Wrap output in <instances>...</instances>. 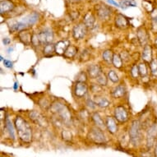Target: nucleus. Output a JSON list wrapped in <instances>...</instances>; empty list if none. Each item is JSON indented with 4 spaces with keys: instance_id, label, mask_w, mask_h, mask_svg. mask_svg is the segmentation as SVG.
<instances>
[{
    "instance_id": "f257e3e1",
    "label": "nucleus",
    "mask_w": 157,
    "mask_h": 157,
    "mask_svg": "<svg viewBox=\"0 0 157 157\" xmlns=\"http://www.w3.org/2000/svg\"><path fill=\"white\" fill-rule=\"evenodd\" d=\"M14 125L19 139L24 143H30L32 139V130L26 119L21 116H17L14 120Z\"/></svg>"
},
{
    "instance_id": "f03ea898",
    "label": "nucleus",
    "mask_w": 157,
    "mask_h": 157,
    "mask_svg": "<svg viewBox=\"0 0 157 157\" xmlns=\"http://www.w3.org/2000/svg\"><path fill=\"white\" fill-rule=\"evenodd\" d=\"M142 125L139 120H134L129 128V138L134 146H137L142 140Z\"/></svg>"
},
{
    "instance_id": "7ed1b4c3",
    "label": "nucleus",
    "mask_w": 157,
    "mask_h": 157,
    "mask_svg": "<svg viewBox=\"0 0 157 157\" xmlns=\"http://www.w3.org/2000/svg\"><path fill=\"white\" fill-rule=\"evenodd\" d=\"M88 138L96 144H103L106 142L105 136L102 132V129L99 128L97 127L91 128L90 129V131L88 132Z\"/></svg>"
},
{
    "instance_id": "20e7f679",
    "label": "nucleus",
    "mask_w": 157,
    "mask_h": 157,
    "mask_svg": "<svg viewBox=\"0 0 157 157\" xmlns=\"http://www.w3.org/2000/svg\"><path fill=\"white\" fill-rule=\"evenodd\" d=\"M157 138V123H153L148 127L147 132V143L148 148H151Z\"/></svg>"
},
{
    "instance_id": "39448f33",
    "label": "nucleus",
    "mask_w": 157,
    "mask_h": 157,
    "mask_svg": "<svg viewBox=\"0 0 157 157\" xmlns=\"http://www.w3.org/2000/svg\"><path fill=\"white\" fill-rule=\"evenodd\" d=\"M86 33H87V27L83 22L77 24L72 29V36L77 40H82L86 36Z\"/></svg>"
},
{
    "instance_id": "423d86ee",
    "label": "nucleus",
    "mask_w": 157,
    "mask_h": 157,
    "mask_svg": "<svg viewBox=\"0 0 157 157\" xmlns=\"http://www.w3.org/2000/svg\"><path fill=\"white\" fill-rule=\"evenodd\" d=\"M114 119L119 123H125L128 119V113L125 107L117 106L114 109Z\"/></svg>"
},
{
    "instance_id": "0eeeda50",
    "label": "nucleus",
    "mask_w": 157,
    "mask_h": 157,
    "mask_svg": "<svg viewBox=\"0 0 157 157\" xmlns=\"http://www.w3.org/2000/svg\"><path fill=\"white\" fill-rule=\"evenodd\" d=\"M136 36H137V40L139 41L140 44L142 46H145L148 44V41H149L150 35L148 33V31L144 26H141L137 29L136 31Z\"/></svg>"
},
{
    "instance_id": "6e6552de",
    "label": "nucleus",
    "mask_w": 157,
    "mask_h": 157,
    "mask_svg": "<svg viewBox=\"0 0 157 157\" xmlns=\"http://www.w3.org/2000/svg\"><path fill=\"white\" fill-rule=\"evenodd\" d=\"M38 35L40 44H43L44 45L50 44L52 40H54V33L50 29H45L44 31H42L41 32H40Z\"/></svg>"
},
{
    "instance_id": "1a4fd4ad",
    "label": "nucleus",
    "mask_w": 157,
    "mask_h": 157,
    "mask_svg": "<svg viewBox=\"0 0 157 157\" xmlns=\"http://www.w3.org/2000/svg\"><path fill=\"white\" fill-rule=\"evenodd\" d=\"M96 12H97L98 17L101 18V20H108L111 16V8L107 5L102 4L99 5L96 8Z\"/></svg>"
},
{
    "instance_id": "9d476101",
    "label": "nucleus",
    "mask_w": 157,
    "mask_h": 157,
    "mask_svg": "<svg viewBox=\"0 0 157 157\" xmlns=\"http://www.w3.org/2000/svg\"><path fill=\"white\" fill-rule=\"evenodd\" d=\"M88 90L87 85L86 82H77L74 86V94L78 98H82L86 95Z\"/></svg>"
},
{
    "instance_id": "9b49d317",
    "label": "nucleus",
    "mask_w": 157,
    "mask_h": 157,
    "mask_svg": "<svg viewBox=\"0 0 157 157\" xmlns=\"http://www.w3.org/2000/svg\"><path fill=\"white\" fill-rule=\"evenodd\" d=\"M142 59L143 62L147 63H151L153 60V49L151 44H148L144 46L142 53Z\"/></svg>"
},
{
    "instance_id": "f8f14e48",
    "label": "nucleus",
    "mask_w": 157,
    "mask_h": 157,
    "mask_svg": "<svg viewBox=\"0 0 157 157\" xmlns=\"http://www.w3.org/2000/svg\"><path fill=\"white\" fill-rule=\"evenodd\" d=\"M102 73L103 72H102L101 67L97 64L90 65L87 68L88 77L91 79H97V77H100Z\"/></svg>"
},
{
    "instance_id": "ddd939ff",
    "label": "nucleus",
    "mask_w": 157,
    "mask_h": 157,
    "mask_svg": "<svg viewBox=\"0 0 157 157\" xmlns=\"http://www.w3.org/2000/svg\"><path fill=\"white\" fill-rule=\"evenodd\" d=\"M128 18L121 13L117 14L115 17V26L119 29H126L128 26Z\"/></svg>"
},
{
    "instance_id": "4468645a",
    "label": "nucleus",
    "mask_w": 157,
    "mask_h": 157,
    "mask_svg": "<svg viewBox=\"0 0 157 157\" xmlns=\"http://www.w3.org/2000/svg\"><path fill=\"white\" fill-rule=\"evenodd\" d=\"M69 46L70 44L68 40H60L55 44V53L59 55H63Z\"/></svg>"
},
{
    "instance_id": "2eb2a0df",
    "label": "nucleus",
    "mask_w": 157,
    "mask_h": 157,
    "mask_svg": "<svg viewBox=\"0 0 157 157\" xmlns=\"http://www.w3.org/2000/svg\"><path fill=\"white\" fill-rule=\"evenodd\" d=\"M105 126L106 128L108 129L109 133L114 134L116 132L118 131V124L116 123L115 119L112 117H106L105 120Z\"/></svg>"
},
{
    "instance_id": "dca6fc26",
    "label": "nucleus",
    "mask_w": 157,
    "mask_h": 157,
    "mask_svg": "<svg viewBox=\"0 0 157 157\" xmlns=\"http://www.w3.org/2000/svg\"><path fill=\"white\" fill-rule=\"evenodd\" d=\"M14 8L15 5L11 0H2L0 3V13L3 14L11 12L13 10Z\"/></svg>"
},
{
    "instance_id": "f3484780",
    "label": "nucleus",
    "mask_w": 157,
    "mask_h": 157,
    "mask_svg": "<svg viewBox=\"0 0 157 157\" xmlns=\"http://www.w3.org/2000/svg\"><path fill=\"white\" fill-rule=\"evenodd\" d=\"M32 35L33 34H31L29 31H22L18 34V38L22 44L25 45H30L31 44Z\"/></svg>"
},
{
    "instance_id": "a211bd4d",
    "label": "nucleus",
    "mask_w": 157,
    "mask_h": 157,
    "mask_svg": "<svg viewBox=\"0 0 157 157\" xmlns=\"http://www.w3.org/2000/svg\"><path fill=\"white\" fill-rule=\"evenodd\" d=\"M29 117H30V119H31L32 121L35 122L36 124H39V125L47 124V123L45 122L44 118L42 117L41 114L39 113L38 112H36V111H31V112L29 113Z\"/></svg>"
},
{
    "instance_id": "6ab92c4d",
    "label": "nucleus",
    "mask_w": 157,
    "mask_h": 157,
    "mask_svg": "<svg viewBox=\"0 0 157 157\" xmlns=\"http://www.w3.org/2000/svg\"><path fill=\"white\" fill-rule=\"evenodd\" d=\"M4 126L6 130L8 131L9 136L13 140L15 139V132H14V127H13L12 122H11L8 114H6L5 119H4Z\"/></svg>"
},
{
    "instance_id": "aec40b11",
    "label": "nucleus",
    "mask_w": 157,
    "mask_h": 157,
    "mask_svg": "<svg viewBox=\"0 0 157 157\" xmlns=\"http://www.w3.org/2000/svg\"><path fill=\"white\" fill-rule=\"evenodd\" d=\"M39 19V15L36 13H32L30 15L26 16V17L23 18V21L24 23L26 24L27 27L28 26H32L34 24L36 23V21H38Z\"/></svg>"
},
{
    "instance_id": "412c9836",
    "label": "nucleus",
    "mask_w": 157,
    "mask_h": 157,
    "mask_svg": "<svg viewBox=\"0 0 157 157\" xmlns=\"http://www.w3.org/2000/svg\"><path fill=\"white\" fill-rule=\"evenodd\" d=\"M91 118H92V120L93 122H94V124L96 125L97 128H99L101 129H103L105 128H106L105 122L102 119V118L100 116L99 113H96V112L93 113L92 115H91Z\"/></svg>"
},
{
    "instance_id": "4be33fe9",
    "label": "nucleus",
    "mask_w": 157,
    "mask_h": 157,
    "mask_svg": "<svg viewBox=\"0 0 157 157\" xmlns=\"http://www.w3.org/2000/svg\"><path fill=\"white\" fill-rule=\"evenodd\" d=\"M126 95V88L124 85H119L116 86L112 91V95L113 97L118 99V98H121Z\"/></svg>"
},
{
    "instance_id": "5701e85b",
    "label": "nucleus",
    "mask_w": 157,
    "mask_h": 157,
    "mask_svg": "<svg viewBox=\"0 0 157 157\" xmlns=\"http://www.w3.org/2000/svg\"><path fill=\"white\" fill-rule=\"evenodd\" d=\"M95 21V16L93 15L91 13H87L84 17V21L83 23L85 24L87 28H91L94 26Z\"/></svg>"
},
{
    "instance_id": "b1692460",
    "label": "nucleus",
    "mask_w": 157,
    "mask_h": 157,
    "mask_svg": "<svg viewBox=\"0 0 157 157\" xmlns=\"http://www.w3.org/2000/svg\"><path fill=\"white\" fill-rule=\"evenodd\" d=\"M77 51H78V48H77L74 45H70L67 49L66 50V52L63 54V56L66 58V59H72L74 58L75 55L77 54Z\"/></svg>"
},
{
    "instance_id": "393cba45",
    "label": "nucleus",
    "mask_w": 157,
    "mask_h": 157,
    "mask_svg": "<svg viewBox=\"0 0 157 157\" xmlns=\"http://www.w3.org/2000/svg\"><path fill=\"white\" fill-rule=\"evenodd\" d=\"M27 28V26L26 24L24 23L23 21H18V22H16L13 25H12L11 26V31H14V32H21V31H24L25 29Z\"/></svg>"
},
{
    "instance_id": "a878e982",
    "label": "nucleus",
    "mask_w": 157,
    "mask_h": 157,
    "mask_svg": "<svg viewBox=\"0 0 157 157\" xmlns=\"http://www.w3.org/2000/svg\"><path fill=\"white\" fill-rule=\"evenodd\" d=\"M54 52H55V44H53L52 43L45 44L43 49V54L44 56H52Z\"/></svg>"
},
{
    "instance_id": "bb28decb",
    "label": "nucleus",
    "mask_w": 157,
    "mask_h": 157,
    "mask_svg": "<svg viewBox=\"0 0 157 157\" xmlns=\"http://www.w3.org/2000/svg\"><path fill=\"white\" fill-rule=\"evenodd\" d=\"M151 30L152 32L155 34H157V9L153 10L152 13H151Z\"/></svg>"
},
{
    "instance_id": "cd10ccee",
    "label": "nucleus",
    "mask_w": 157,
    "mask_h": 157,
    "mask_svg": "<svg viewBox=\"0 0 157 157\" xmlns=\"http://www.w3.org/2000/svg\"><path fill=\"white\" fill-rule=\"evenodd\" d=\"M148 66H147V63H141L138 65V71H139V75L141 77H147L148 75Z\"/></svg>"
},
{
    "instance_id": "c85d7f7f",
    "label": "nucleus",
    "mask_w": 157,
    "mask_h": 157,
    "mask_svg": "<svg viewBox=\"0 0 157 157\" xmlns=\"http://www.w3.org/2000/svg\"><path fill=\"white\" fill-rule=\"evenodd\" d=\"M119 6L123 9H126L129 7H136V3L134 0H121L119 2Z\"/></svg>"
},
{
    "instance_id": "c756f323",
    "label": "nucleus",
    "mask_w": 157,
    "mask_h": 157,
    "mask_svg": "<svg viewBox=\"0 0 157 157\" xmlns=\"http://www.w3.org/2000/svg\"><path fill=\"white\" fill-rule=\"evenodd\" d=\"M112 63L116 68H120L122 67V65H123V59H122L121 56L119 54H113Z\"/></svg>"
},
{
    "instance_id": "7c9ffc66",
    "label": "nucleus",
    "mask_w": 157,
    "mask_h": 157,
    "mask_svg": "<svg viewBox=\"0 0 157 157\" xmlns=\"http://www.w3.org/2000/svg\"><path fill=\"white\" fill-rule=\"evenodd\" d=\"M113 53L112 52V50L110 49H107V50H105L102 54V58L105 61V62L110 63L113 61Z\"/></svg>"
},
{
    "instance_id": "2f4dec72",
    "label": "nucleus",
    "mask_w": 157,
    "mask_h": 157,
    "mask_svg": "<svg viewBox=\"0 0 157 157\" xmlns=\"http://www.w3.org/2000/svg\"><path fill=\"white\" fill-rule=\"evenodd\" d=\"M90 51L88 49H83V51L80 54V60L82 62H87L90 60Z\"/></svg>"
},
{
    "instance_id": "473e14b6",
    "label": "nucleus",
    "mask_w": 157,
    "mask_h": 157,
    "mask_svg": "<svg viewBox=\"0 0 157 157\" xmlns=\"http://www.w3.org/2000/svg\"><path fill=\"white\" fill-rule=\"evenodd\" d=\"M108 78L111 81V82H113V83L119 82V76L116 73L115 71H113V70H109V71Z\"/></svg>"
},
{
    "instance_id": "72a5a7b5",
    "label": "nucleus",
    "mask_w": 157,
    "mask_h": 157,
    "mask_svg": "<svg viewBox=\"0 0 157 157\" xmlns=\"http://www.w3.org/2000/svg\"><path fill=\"white\" fill-rule=\"evenodd\" d=\"M149 67L151 74L155 77L157 76V59H153L151 63H149Z\"/></svg>"
},
{
    "instance_id": "f704fd0d",
    "label": "nucleus",
    "mask_w": 157,
    "mask_h": 157,
    "mask_svg": "<svg viewBox=\"0 0 157 157\" xmlns=\"http://www.w3.org/2000/svg\"><path fill=\"white\" fill-rule=\"evenodd\" d=\"M97 82L101 86H106L108 84V78L106 77V75L102 73L100 77H97Z\"/></svg>"
},
{
    "instance_id": "c9c22d12",
    "label": "nucleus",
    "mask_w": 157,
    "mask_h": 157,
    "mask_svg": "<svg viewBox=\"0 0 157 157\" xmlns=\"http://www.w3.org/2000/svg\"><path fill=\"white\" fill-rule=\"evenodd\" d=\"M96 105L99 107H101V108H106V107H108L109 105V101L107 99H105V98H102V99H101L100 101H98Z\"/></svg>"
},
{
    "instance_id": "e433bc0d",
    "label": "nucleus",
    "mask_w": 157,
    "mask_h": 157,
    "mask_svg": "<svg viewBox=\"0 0 157 157\" xmlns=\"http://www.w3.org/2000/svg\"><path fill=\"white\" fill-rule=\"evenodd\" d=\"M31 44L33 46H39L40 44V39H39V35L38 34L34 33L32 35V39H31Z\"/></svg>"
},
{
    "instance_id": "4c0bfd02",
    "label": "nucleus",
    "mask_w": 157,
    "mask_h": 157,
    "mask_svg": "<svg viewBox=\"0 0 157 157\" xmlns=\"http://www.w3.org/2000/svg\"><path fill=\"white\" fill-rule=\"evenodd\" d=\"M131 75L133 78H136L139 76V71H138V66L133 65L131 68Z\"/></svg>"
},
{
    "instance_id": "58836bf2",
    "label": "nucleus",
    "mask_w": 157,
    "mask_h": 157,
    "mask_svg": "<svg viewBox=\"0 0 157 157\" xmlns=\"http://www.w3.org/2000/svg\"><path fill=\"white\" fill-rule=\"evenodd\" d=\"M87 80V76L84 72H80L79 74L77 75V82H86Z\"/></svg>"
},
{
    "instance_id": "ea45409f",
    "label": "nucleus",
    "mask_w": 157,
    "mask_h": 157,
    "mask_svg": "<svg viewBox=\"0 0 157 157\" xmlns=\"http://www.w3.org/2000/svg\"><path fill=\"white\" fill-rule=\"evenodd\" d=\"M86 105H87L88 107L91 109H94L96 107V105H97L96 103H95V102H94L92 100H90V99H88L87 102H86Z\"/></svg>"
},
{
    "instance_id": "a19ab883",
    "label": "nucleus",
    "mask_w": 157,
    "mask_h": 157,
    "mask_svg": "<svg viewBox=\"0 0 157 157\" xmlns=\"http://www.w3.org/2000/svg\"><path fill=\"white\" fill-rule=\"evenodd\" d=\"M101 86H100L99 84H93L92 86H91V90L93 92H100L101 90Z\"/></svg>"
},
{
    "instance_id": "79ce46f5",
    "label": "nucleus",
    "mask_w": 157,
    "mask_h": 157,
    "mask_svg": "<svg viewBox=\"0 0 157 157\" xmlns=\"http://www.w3.org/2000/svg\"><path fill=\"white\" fill-rule=\"evenodd\" d=\"M3 63H4V66L6 67H8V68H12L13 66V63L10 61V60L4 59L3 60Z\"/></svg>"
},
{
    "instance_id": "37998d69",
    "label": "nucleus",
    "mask_w": 157,
    "mask_h": 157,
    "mask_svg": "<svg viewBox=\"0 0 157 157\" xmlns=\"http://www.w3.org/2000/svg\"><path fill=\"white\" fill-rule=\"evenodd\" d=\"M107 2H108L109 3H110V4H113V5L116 6V7H120V6H119V3H116L115 1H113V0H107Z\"/></svg>"
},
{
    "instance_id": "c03bdc74",
    "label": "nucleus",
    "mask_w": 157,
    "mask_h": 157,
    "mask_svg": "<svg viewBox=\"0 0 157 157\" xmlns=\"http://www.w3.org/2000/svg\"><path fill=\"white\" fill-rule=\"evenodd\" d=\"M3 44H5V45H8V44H10V40L8 38H4L3 40Z\"/></svg>"
},
{
    "instance_id": "a18cd8bd",
    "label": "nucleus",
    "mask_w": 157,
    "mask_h": 157,
    "mask_svg": "<svg viewBox=\"0 0 157 157\" xmlns=\"http://www.w3.org/2000/svg\"><path fill=\"white\" fill-rule=\"evenodd\" d=\"M18 86H19V84H18L17 82H16L14 83V86H13V88H14V90H17Z\"/></svg>"
},
{
    "instance_id": "49530a36",
    "label": "nucleus",
    "mask_w": 157,
    "mask_h": 157,
    "mask_svg": "<svg viewBox=\"0 0 157 157\" xmlns=\"http://www.w3.org/2000/svg\"><path fill=\"white\" fill-rule=\"evenodd\" d=\"M154 45L157 48V36L156 37H155V41H154Z\"/></svg>"
},
{
    "instance_id": "de8ad7c7",
    "label": "nucleus",
    "mask_w": 157,
    "mask_h": 157,
    "mask_svg": "<svg viewBox=\"0 0 157 157\" xmlns=\"http://www.w3.org/2000/svg\"><path fill=\"white\" fill-rule=\"evenodd\" d=\"M13 48H12V47H10V48H9V49H8V53H9V54H10L11 52L13 51Z\"/></svg>"
},
{
    "instance_id": "09e8293b",
    "label": "nucleus",
    "mask_w": 157,
    "mask_h": 157,
    "mask_svg": "<svg viewBox=\"0 0 157 157\" xmlns=\"http://www.w3.org/2000/svg\"><path fill=\"white\" fill-rule=\"evenodd\" d=\"M71 2H78V1H81V0H69Z\"/></svg>"
},
{
    "instance_id": "8fccbe9b",
    "label": "nucleus",
    "mask_w": 157,
    "mask_h": 157,
    "mask_svg": "<svg viewBox=\"0 0 157 157\" xmlns=\"http://www.w3.org/2000/svg\"><path fill=\"white\" fill-rule=\"evenodd\" d=\"M0 60H1V61H3V57H2V56L0 57Z\"/></svg>"
}]
</instances>
